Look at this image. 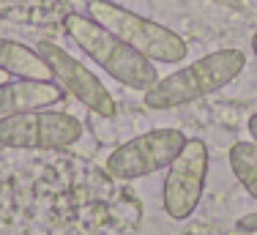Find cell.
I'll use <instances>...</instances> for the list:
<instances>
[{
	"instance_id": "obj_5",
	"label": "cell",
	"mask_w": 257,
	"mask_h": 235,
	"mask_svg": "<svg viewBox=\"0 0 257 235\" xmlns=\"http://www.w3.org/2000/svg\"><path fill=\"white\" fill-rule=\"evenodd\" d=\"M183 142H186V137L178 129H151V132L123 142L109 153L107 164H104L107 175L115 181H134V178L159 172L173 164Z\"/></svg>"
},
{
	"instance_id": "obj_7",
	"label": "cell",
	"mask_w": 257,
	"mask_h": 235,
	"mask_svg": "<svg viewBox=\"0 0 257 235\" xmlns=\"http://www.w3.org/2000/svg\"><path fill=\"white\" fill-rule=\"evenodd\" d=\"M36 52L44 58V63L52 71V79L66 93H71L79 104H85L90 112H96L99 118H115L118 107H115L112 93H109L107 85L93 71L85 69V63H79L74 55H69L55 41H39Z\"/></svg>"
},
{
	"instance_id": "obj_8",
	"label": "cell",
	"mask_w": 257,
	"mask_h": 235,
	"mask_svg": "<svg viewBox=\"0 0 257 235\" xmlns=\"http://www.w3.org/2000/svg\"><path fill=\"white\" fill-rule=\"evenodd\" d=\"M66 90L55 79H14L0 85V118L47 109L63 98Z\"/></svg>"
},
{
	"instance_id": "obj_1",
	"label": "cell",
	"mask_w": 257,
	"mask_h": 235,
	"mask_svg": "<svg viewBox=\"0 0 257 235\" xmlns=\"http://www.w3.org/2000/svg\"><path fill=\"white\" fill-rule=\"evenodd\" d=\"M63 28L69 39L93 60L99 69H104L112 79L132 90H148L159 82V71L154 60L132 49L126 41H120L115 33H109L104 25H99L88 14H69L63 20Z\"/></svg>"
},
{
	"instance_id": "obj_9",
	"label": "cell",
	"mask_w": 257,
	"mask_h": 235,
	"mask_svg": "<svg viewBox=\"0 0 257 235\" xmlns=\"http://www.w3.org/2000/svg\"><path fill=\"white\" fill-rule=\"evenodd\" d=\"M0 71L20 79H52L50 66L36 49L11 39H0Z\"/></svg>"
},
{
	"instance_id": "obj_6",
	"label": "cell",
	"mask_w": 257,
	"mask_h": 235,
	"mask_svg": "<svg viewBox=\"0 0 257 235\" xmlns=\"http://www.w3.org/2000/svg\"><path fill=\"white\" fill-rule=\"evenodd\" d=\"M208 178V145L203 140L192 137L183 142L181 153L167 167L162 186V205L170 219L183 221L194 213V208L203 200Z\"/></svg>"
},
{
	"instance_id": "obj_4",
	"label": "cell",
	"mask_w": 257,
	"mask_h": 235,
	"mask_svg": "<svg viewBox=\"0 0 257 235\" xmlns=\"http://www.w3.org/2000/svg\"><path fill=\"white\" fill-rule=\"evenodd\" d=\"M82 137L79 118L58 109H30L0 118V145L22 151H63Z\"/></svg>"
},
{
	"instance_id": "obj_3",
	"label": "cell",
	"mask_w": 257,
	"mask_h": 235,
	"mask_svg": "<svg viewBox=\"0 0 257 235\" xmlns=\"http://www.w3.org/2000/svg\"><path fill=\"white\" fill-rule=\"evenodd\" d=\"M88 17H93L99 25L115 33L120 41H126L132 49L145 55L148 60L156 63H181L189 55L186 41L175 30L164 28L143 14L123 9L112 0H90L88 3Z\"/></svg>"
},
{
	"instance_id": "obj_2",
	"label": "cell",
	"mask_w": 257,
	"mask_h": 235,
	"mask_svg": "<svg viewBox=\"0 0 257 235\" xmlns=\"http://www.w3.org/2000/svg\"><path fill=\"white\" fill-rule=\"evenodd\" d=\"M243 66H246V55L241 49H216L167 77H159L154 88L145 90V107L173 109L192 104L230 85L243 71Z\"/></svg>"
},
{
	"instance_id": "obj_12",
	"label": "cell",
	"mask_w": 257,
	"mask_h": 235,
	"mask_svg": "<svg viewBox=\"0 0 257 235\" xmlns=\"http://www.w3.org/2000/svg\"><path fill=\"white\" fill-rule=\"evenodd\" d=\"M252 49H254V55H257V30H254V36H252Z\"/></svg>"
},
{
	"instance_id": "obj_13",
	"label": "cell",
	"mask_w": 257,
	"mask_h": 235,
	"mask_svg": "<svg viewBox=\"0 0 257 235\" xmlns=\"http://www.w3.org/2000/svg\"><path fill=\"white\" fill-rule=\"evenodd\" d=\"M3 82H9V74H6V71H0V85H3Z\"/></svg>"
},
{
	"instance_id": "obj_11",
	"label": "cell",
	"mask_w": 257,
	"mask_h": 235,
	"mask_svg": "<svg viewBox=\"0 0 257 235\" xmlns=\"http://www.w3.org/2000/svg\"><path fill=\"white\" fill-rule=\"evenodd\" d=\"M246 129H249V134H252V142L257 145V112L246 121Z\"/></svg>"
},
{
	"instance_id": "obj_10",
	"label": "cell",
	"mask_w": 257,
	"mask_h": 235,
	"mask_svg": "<svg viewBox=\"0 0 257 235\" xmlns=\"http://www.w3.org/2000/svg\"><path fill=\"white\" fill-rule=\"evenodd\" d=\"M227 159L238 183L257 200V145L254 142H235V145H230Z\"/></svg>"
}]
</instances>
